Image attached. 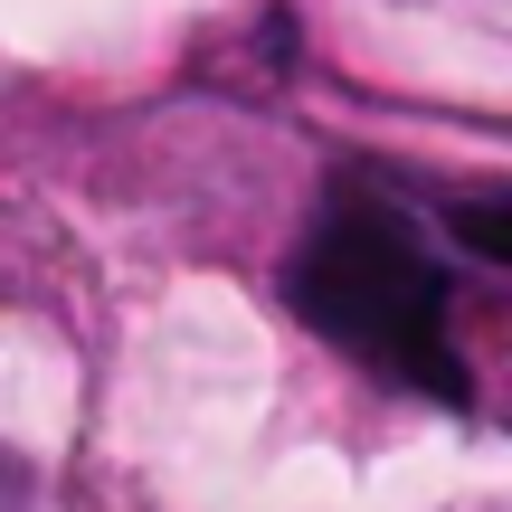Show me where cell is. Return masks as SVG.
I'll return each instance as SVG.
<instances>
[{
    "label": "cell",
    "instance_id": "cell-1",
    "mask_svg": "<svg viewBox=\"0 0 512 512\" xmlns=\"http://www.w3.org/2000/svg\"><path fill=\"white\" fill-rule=\"evenodd\" d=\"M285 294L351 361L465 408V351H456V323H446V256L380 190H332L304 256H294V275H285Z\"/></svg>",
    "mask_w": 512,
    "mask_h": 512
},
{
    "label": "cell",
    "instance_id": "cell-2",
    "mask_svg": "<svg viewBox=\"0 0 512 512\" xmlns=\"http://www.w3.org/2000/svg\"><path fill=\"white\" fill-rule=\"evenodd\" d=\"M0 512H10V465H0Z\"/></svg>",
    "mask_w": 512,
    "mask_h": 512
}]
</instances>
